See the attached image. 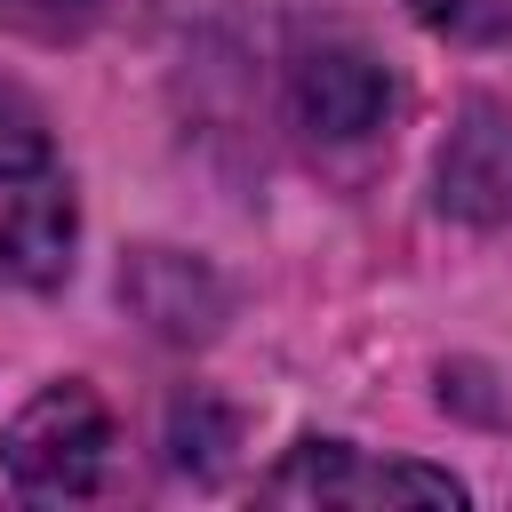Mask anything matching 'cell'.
Returning <instances> with one entry per match:
<instances>
[{"instance_id":"5","label":"cell","mask_w":512,"mask_h":512,"mask_svg":"<svg viewBox=\"0 0 512 512\" xmlns=\"http://www.w3.org/2000/svg\"><path fill=\"white\" fill-rule=\"evenodd\" d=\"M440 208H456L472 224L512 208V120H496L488 104H472L440 152Z\"/></svg>"},{"instance_id":"2","label":"cell","mask_w":512,"mask_h":512,"mask_svg":"<svg viewBox=\"0 0 512 512\" xmlns=\"http://www.w3.org/2000/svg\"><path fill=\"white\" fill-rule=\"evenodd\" d=\"M112 456V416L88 384H48L8 424V480L24 496H88Z\"/></svg>"},{"instance_id":"4","label":"cell","mask_w":512,"mask_h":512,"mask_svg":"<svg viewBox=\"0 0 512 512\" xmlns=\"http://www.w3.org/2000/svg\"><path fill=\"white\" fill-rule=\"evenodd\" d=\"M296 112H304V128L312 136H376L384 128V112H392V80H384V64L368 56V48H352V40H320V48H304V64H296Z\"/></svg>"},{"instance_id":"3","label":"cell","mask_w":512,"mask_h":512,"mask_svg":"<svg viewBox=\"0 0 512 512\" xmlns=\"http://www.w3.org/2000/svg\"><path fill=\"white\" fill-rule=\"evenodd\" d=\"M264 504H464V488L448 472H424V464H384V456H360L344 440H304L264 488Z\"/></svg>"},{"instance_id":"7","label":"cell","mask_w":512,"mask_h":512,"mask_svg":"<svg viewBox=\"0 0 512 512\" xmlns=\"http://www.w3.org/2000/svg\"><path fill=\"white\" fill-rule=\"evenodd\" d=\"M24 8H72V0H24Z\"/></svg>"},{"instance_id":"6","label":"cell","mask_w":512,"mask_h":512,"mask_svg":"<svg viewBox=\"0 0 512 512\" xmlns=\"http://www.w3.org/2000/svg\"><path fill=\"white\" fill-rule=\"evenodd\" d=\"M432 32H456V40H504L512 32V0H408Z\"/></svg>"},{"instance_id":"1","label":"cell","mask_w":512,"mask_h":512,"mask_svg":"<svg viewBox=\"0 0 512 512\" xmlns=\"http://www.w3.org/2000/svg\"><path fill=\"white\" fill-rule=\"evenodd\" d=\"M72 264V184L24 104L0 96V288H48Z\"/></svg>"}]
</instances>
